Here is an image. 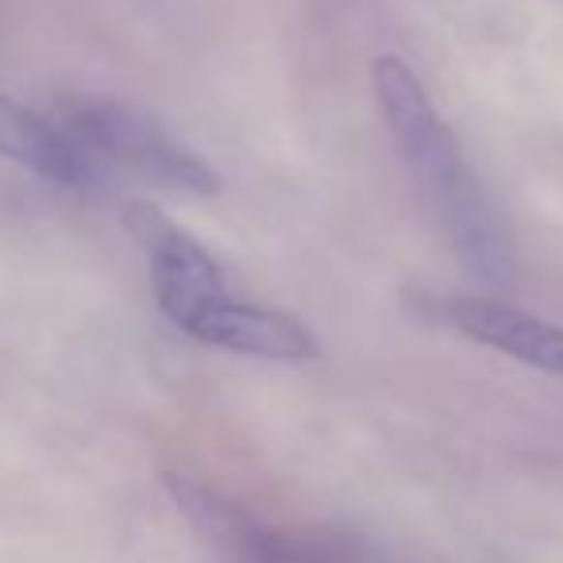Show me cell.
Segmentation results:
<instances>
[{
    "instance_id": "5b68a950",
    "label": "cell",
    "mask_w": 563,
    "mask_h": 563,
    "mask_svg": "<svg viewBox=\"0 0 563 563\" xmlns=\"http://www.w3.org/2000/svg\"><path fill=\"white\" fill-rule=\"evenodd\" d=\"M409 301L421 317L432 324L460 332V336L475 340L483 347L521 360L529 367L544 371V375L563 378V329L544 317H532L517 306L494 298H471V294H429L413 290Z\"/></svg>"
},
{
    "instance_id": "8992f818",
    "label": "cell",
    "mask_w": 563,
    "mask_h": 563,
    "mask_svg": "<svg viewBox=\"0 0 563 563\" xmlns=\"http://www.w3.org/2000/svg\"><path fill=\"white\" fill-rule=\"evenodd\" d=\"M189 340H201L220 352L251 355V360H274V363H309L321 355L313 329L301 324L298 317L282 313L271 306L240 298L228 290L220 301H212L194 329L186 332Z\"/></svg>"
},
{
    "instance_id": "277c9868",
    "label": "cell",
    "mask_w": 563,
    "mask_h": 563,
    "mask_svg": "<svg viewBox=\"0 0 563 563\" xmlns=\"http://www.w3.org/2000/svg\"><path fill=\"white\" fill-rule=\"evenodd\" d=\"M124 228L132 240L147 251L151 263V290L163 309V317L174 329L189 332L194 321L224 298L232 286L224 282L220 263L170 217L147 201H128L124 205Z\"/></svg>"
},
{
    "instance_id": "52a82bcc",
    "label": "cell",
    "mask_w": 563,
    "mask_h": 563,
    "mask_svg": "<svg viewBox=\"0 0 563 563\" xmlns=\"http://www.w3.org/2000/svg\"><path fill=\"white\" fill-rule=\"evenodd\" d=\"M0 155L55 186L86 189L101 181V166L63 132V124L40 117L16 97L0 93Z\"/></svg>"
},
{
    "instance_id": "6da1fadb",
    "label": "cell",
    "mask_w": 563,
    "mask_h": 563,
    "mask_svg": "<svg viewBox=\"0 0 563 563\" xmlns=\"http://www.w3.org/2000/svg\"><path fill=\"white\" fill-rule=\"evenodd\" d=\"M371 86L386 132L437 232L478 282L509 286L517 278L514 235L463 158L452 128L429 101L421 78L409 70L406 58L378 55L371 63Z\"/></svg>"
},
{
    "instance_id": "3957f363",
    "label": "cell",
    "mask_w": 563,
    "mask_h": 563,
    "mask_svg": "<svg viewBox=\"0 0 563 563\" xmlns=\"http://www.w3.org/2000/svg\"><path fill=\"white\" fill-rule=\"evenodd\" d=\"M163 486L224 563H378L363 544L332 532L274 529L186 475H163Z\"/></svg>"
},
{
    "instance_id": "7a4b0ae2",
    "label": "cell",
    "mask_w": 563,
    "mask_h": 563,
    "mask_svg": "<svg viewBox=\"0 0 563 563\" xmlns=\"http://www.w3.org/2000/svg\"><path fill=\"white\" fill-rule=\"evenodd\" d=\"M58 124L101 170L112 166L151 186L197 197L220 194V174L170 128L135 104L112 101V97H74L63 101Z\"/></svg>"
}]
</instances>
